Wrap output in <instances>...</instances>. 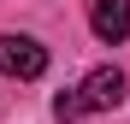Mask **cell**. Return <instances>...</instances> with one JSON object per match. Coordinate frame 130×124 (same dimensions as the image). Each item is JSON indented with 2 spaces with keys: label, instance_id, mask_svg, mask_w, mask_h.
<instances>
[{
  "label": "cell",
  "instance_id": "obj_1",
  "mask_svg": "<svg viewBox=\"0 0 130 124\" xmlns=\"http://www.w3.org/2000/svg\"><path fill=\"white\" fill-rule=\"evenodd\" d=\"M118 100H124V71H118V65H95L77 89H65V95L53 100V118L71 124V118H83V112H106V107H118Z\"/></svg>",
  "mask_w": 130,
  "mask_h": 124
},
{
  "label": "cell",
  "instance_id": "obj_3",
  "mask_svg": "<svg viewBox=\"0 0 130 124\" xmlns=\"http://www.w3.org/2000/svg\"><path fill=\"white\" fill-rule=\"evenodd\" d=\"M89 24L101 41H124L130 36V0H89Z\"/></svg>",
  "mask_w": 130,
  "mask_h": 124
},
{
  "label": "cell",
  "instance_id": "obj_2",
  "mask_svg": "<svg viewBox=\"0 0 130 124\" xmlns=\"http://www.w3.org/2000/svg\"><path fill=\"white\" fill-rule=\"evenodd\" d=\"M0 71L6 77H18V83H30V77H41L47 71V47H41L36 36H0Z\"/></svg>",
  "mask_w": 130,
  "mask_h": 124
}]
</instances>
